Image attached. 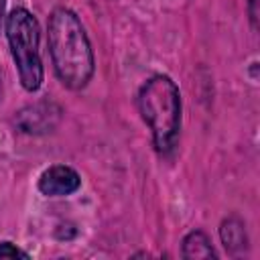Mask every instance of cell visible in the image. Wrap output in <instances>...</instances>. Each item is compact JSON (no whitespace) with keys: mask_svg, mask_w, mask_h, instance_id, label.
<instances>
[{"mask_svg":"<svg viewBox=\"0 0 260 260\" xmlns=\"http://www.w3.org/2000/svg\"><path fill=\"white\" fill-rule=\"evenodd\" d=\"M49 32V55L59 81L77 91L83 89L95 69L91 43L79 20L69 8H55L47 24Z\"/></svg>","mask_w":260,"mask_h":260,"instance_id":"cell-1","label":"cell"},{"mask_svg":"<svg viewBox=\"0 0 260 260\" xmlns=\"http://www.w3.org/2000/svg\"><path fill=\"white\" fill-rule=\"evenodd\" d=\"M4 28L20 85L26 91H37L43 83V61L39 51L41 30L35 14L26 8H14L6 16Z\"/></svg>","mask_w":260,"mask_h":260,"instance_id":"cell-3","label":"cell"},{"mask_svg":"<svg viewBox=\"0 0 260 260\" xmlns=\"http://www.w3.org/2000/svg\"><path fill=\"white\" fill-rule=\"evenodd\" d=\"M59 120V108L51 104L26 106L16 114V124L26 134H43L51 130Z\"/></svg>","mask_w":260,"mask_h":260,"instance_id":"cell-5","label":"cell"},{"mask_svg":"<svg viewBox=\"0 0 260 260\" xmlns=\"http://www.w3.org/2000/svg\"><path fill=\"white\" fill-rule=\"evenodd\" d=\"M219 238H221V244L223 248L230 252V254H236V252H242L246 246H248V236H246V225L240 217H228L221 221V228H219Z\"/></svg>","mask_w":260,"mask_h":260,"instance_id":"cell-7","label":"cell"},{"mask_svg":"<svg viewBox=\"0 0 260 260\" xmlns=\"http://www.w3.org/2000/svg\"><path fill=\"white\" fill-rule=\"evenodd\" d=\"M260 0H246V6H248V16H250V22H252V28L256 30L258 28V16H260Z\"/></svg>","mask_w":260,"mask_h":260,"instance_id":"cell-9","label":"cell"},{"mask_svg":"<svg viewBox=\"0 0 260 260\" xmlns=\"http://www.w3.org/2000/svg\"><path fill=\"white\" fill-rule=\"evenodd\" d=\"M0 258H28V254L12 242H0Z\"/></svg>","mask_w":260,"mask_h":260,"instance_id":"cell-8","label":"cell"},{"mask_svg":"<svg viewBox=\"0 0 260 260\" xmlns=\"http://www.w3.org/2000/svg\"><path fill=\"white\" fill-rule=\"evenodd\" d=\"M4 8H6V0H0V24L4 20Z\"/></svg>","mask_w":260,"mask_h":260,"instance_id":"cell-10","label":"cell"},{"mask_svg":"<svg viewBox=\"0 0 260 260\" xmlns=\"http://www.w3.org/2000/svg\"><path fill=\"white\" fill-rule=\"evenodd\" d=\"M81 187V177L67 165H53L39 177V191L47 197H65Z\"/></svg>","mask_w":260,"mask_h":260,"instance_id":"cell-4","label":"cell"},{"mask_svg":"<svg viewBox=\"0 0 260 260\" xmlns=\"http://www.w3.org/2000/svg\"><path fill=\"white\" fill-rule=\"evenodd\" d=\"M181 254H183V258H189V260H209V258L217 256L211 246V240L201 230H193L183 238Z\"/></svg>","mask_w":260,"mask_h":260,"instance_id":"cell-6","label":"cell"},{"mask_svg":"<svg viewBox=\"0 0 260 260\" xmlns=\"http://www.w3.org/2000/svg\"><path fill=\"white\" fill-rule=\"evenodd\" d=\"M138 112L152 134L154 148L167 154L181 132V93L169 75H152L138 89Z\"/></svg>","mask_w":260,"mask_h":260,"instance_id":"cell-2","label":"cell"}]
</instances>
